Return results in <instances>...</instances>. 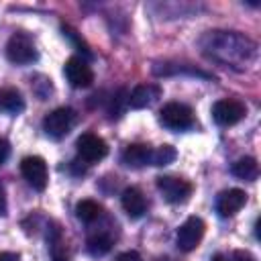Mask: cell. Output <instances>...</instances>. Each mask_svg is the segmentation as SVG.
Instances as JSON below:
<instances>
[{"mask_svg":"<svg viewBox=\"0 0 261 261\" xmlns=\"http://www.w3.org/2000/svg\"><path fill=\"white\" fill-rule=\"evenodd\" d=\"M204 53L228 65L247 67L257 57V45L234 31H210L202 39Z\"/></svg>","mask_w":261,"mask_h":261,"instance_id":"1","label":"cell"},{"mask_svg":"<svg viewBox=\"0 0 261 261\" xmlns=\"http://www.w3.org/2000/svg\"><path fill=\"white\" fill-rule=\"evenodd\" d=\"M37 55L39 53H37L35 41L27 33H14L6 43V57L16 65H29L37 61Z\"/></svg>","mask_w":261,"mask_h":261,"instance_id":"2","label":"cell"},{"mask_svg":"<svg viewBox=\"0 0 261 261\" xmlns=\"http://www.w3.org/2000/svg\"><path fill=\"white\" fill-rule=\"evenodd\" d=\"M159 120L163 126H167L171 130H184L194 124V112L188 104L167 102L159 112Z\"/></svg>","mask_w":261,"mask_h":261,"instance_id":"3","label":"cell"},{"mask_svg":"<svg viewBox=\"0 0 261 261\" xmlns=\"http://www.w3.org/2000/svg\"><path fill=\"white\" fill-rule=\"evenodd\" d=\"M73 122H75V112L71 108L61 106V108H55L53 112H49L43 118V130L51 139H61L71 130Z\"/></svg>","mask_w":261,"mask_h":261,"instance_id":"4","label":"cell"},{"mask_svg":"<svg viewBox=\"0 0 261 261\" xmlns=\"http://www.w3.org/2000/svg\"><path fill=\"white\" fill-rule=\"evenodd\" d=\"M20 173L22 177L27 179V184L37 190V192H43L47 188V181H49V171H47V163L43 157H37V155H29L20 161Z\"/></svg>","mask_w":261,"mask_h":261,"instance_id":"5","label":"cell"},{"mask_svg":"<svg viewBox=\"0 0 261 261\" xmlns=\"http://www.w3.org/2000/svg\"><path fill=\"white\" fill-rule=\"evenodd\" d=\"M204 230H206V224L202 218L198 216H190L179 228H177V237H175V243H177V249L184 251V253H190L194 251L202 237H204Z\"/></svg>","mask_w":261,"mask_h":261,"instance_id":"6","label":"cell"},{"mask_svg":"<svg viewBox=\"0 0 261 261\" xmlns=\"http://www.w3.org/2000/svg\"><path fill=\"white\" fill-rule=\"evenodd\" d=\"M245 114H247V106H245L241 100H234V98L218 100V102L212 106V118H214L216 124H220V126H232V124H237L239 120H243Z\"/></svg>","mask_w":261,"mask_h":261,"instance_id":"7","label":"cell"},{"mask_svg":"<svg viewBox=\"0 0 261 261\" xmlns=\"http://www.w3.org/2000/svg\"><path fill=\"white\" fill-rule=\"evenodd\" d=\"M157 188L163 194V198L171 204H179L186 202L192 194V184L184 177H175V175H161L157 177Z\"/></svg>","mask_w":261,"mask_h":261,"instance_id":"8","label":"cell"},{"mask_svg":"<svg viewBox=\"0 0 261 261\" xmlns=\"http://www.w3.org/2000/svg\"><path fill=\"white\" fill-rule=\"evenodd\" d=\"M75 147H77L80 157H82L86 163H96V161H100V159H104V157L108 155V145H106V141H104L102 137L94 135V133H84V135L77 139Z\"/></svg>","mask_w":261,"mask_h":261,"instance_id":"9","label":"cell"},{"mask_svg":"<svg viewBox=\"0 0 261 261\" xmlns=\"http://www.w3.org/2000/svg\"><path fill=\"white\" fill-rule=\"evenodd\" d=\"M63 73L73 88H88L94 82V71L84 57H69L63 65Z\"/></svg>","mask_w":261,"mask_h":261,"instance_id":"10","label":"cell"},{"mask_svg":"<svg viewBox=\"0 0 261 261\" xmlns=\"http://www.w3.org/2000/svg\"><path fill=\"white\" fill-rule=\"evenodd\" d=\"M245 202H247V194H245L243 190H239V188L224 190V192H220L218 198H216V212H218L222 218L232 216V214H237V212L245 206Z\"/></svg>","mask_w":261,"mask_h":261,"instance_id":"11","label":"cell"},{"mask_svg":"<svg viewBox=\"0 0 261 261\" xmlns=\"http://www.w3.org/2000/svg\"><path fill=\"white\" fill-rule=\"evenodd\" d=\"M120 204L130 218H141L147 212V198L139 188H126L120 196Z\"/></svg>","mask_w":261,"mask_h":261,"instance_id":"12","label":"cell"},{"mask_svg":"<svg viewBox=\"0 0 261 261\" xmlns=\"http://www.w3.org/2000/svg\"><path fill=\"white\" fill-rule=\"evenodd\" d=\"M159 94H161V90L157 86L141 84L128 94V104H130V108H147L159 98Z\"/></svg>","mask_w":261,"mask_h":261,"instance_id":"13","label":"cell"},{"mask_svg":"<svg viewBox=\"0 0 261 261\" xmlns=\"http://www.w3.org/2000/svg\"><path fill=\"white\" fill-rule=\"evenodd\" d=\"M149 161H151V147L149 145L135 143L122 151V163L128 167H143Z\"/></svg>","mask_w":261,"mask_h":261,"instance_id":"14","label":"cell"},{"mask_svg":"<svg viewBox=\"0 0 261 261\" xmlns=\"http://www.w3.org/2000/svg\"><path fill=\"white\" fill-rule=\"evenodd\" d=\"M24 110V98L14 88H2L0 90V112L18 114Z\"/></svg>","mask_w":261,"mask_h":261,"instance_id":"15","label":"cell"},{"mask_svg":"<svg viewBox=\"0 0 261 261\" xmlns=\"http://www.w3.org/2000/svg\"><path fill=\"white\" fill-rule=\"evenodd\" d=\"M232 173H234L239 179L253 181V179L259 175L257 159H255V157H241L239 161H234V163H232Z\"/></svg>","mask_w":261,"mask_h":261,"instance_id":"16","label":"cell"},{"mask_svg":"<svg viewBox=\"0 0 261 261\" xmlns=\"http://www.w3.org/2000/svg\"><path fill=\"white\" fill-rule=\"evenodd\" d=\"M75 216L82 222H88L90 224V222H94V220H98L102 216V206L98 202H94V200H82L75 206Z\"/></svg>","mask_w":261,"mask_h":261,"instance_id":"17","label":"cell"},{"mask_svg":"<svg viewBox=\"0 0 261 261\" xmlns=\"http://www.w3.org/2000/svg\"><path fill=\"white\" fill-rule=\"evenodd\" d=\"M86 249L90 255L94 257H100V255H106L110 249H112V239L108 234H94L86 241Z\"/></svg>","mask_w":261,"mask_h":261,"instance_id":"18","label":"cell"},{"mask_svg":"<svg viewBox=\"0 0 261 261\" xmlns=\"http://www.w3.org/2000/svg\"><path fill=\"white\" fill-rule=\"evenodd\" d=\"M61 33H63V37L84 55V57H92V51H90V47H88V43L77 35V31L75 29H71L69 24H61Z\"/></svg>","mask_w":261,"mask_h":261,"instance_id":"19","label":"cell"},{"mask_svg":"<svg viewBox=\"0 0 261 261\" xmlns=\"http://www.w3.org/2000/svg\"><path fill=\"white\" fill-rule=\"evenodd\" d=\"M175 149L171 145H161L157 149H151V165H167L175 159Z\"/></svg>","mask_w":261,"mask_h":261,"instance_id":"20","label":"cell"},{"mask_svg":"<svg viewBox=\"0 0 261 261\" xmlns=\"http://www.w3.org/2000/svg\"><path fill=\"white\" fill-rule=\"evenodd\" d=\"M228 261H257L249 251H232V255L228 257Z\"/></svg>","mask_w":261,"mask_h":261,"instance_id":"21","label":"cell"},{"mask_svg":"<svg viewBox=\"0 0 261 261\" xmlns=\"http://www.w3.org/2000/svg\"><path fill=\"white\" fill-rule=\"evenodd\" d=\"M114 261H143V259H141V255L137 251H126V253H120Z\"/></svg>","mask_w":261,"mask_h":261,"instance_id":"22","label":"cell"},{"mask_svg":"<svg viewBox=\"0 0 261 261\" xmlns=\"http://www.w3.org/2000/svg\"><path fill=\"white\" fill-rule=\"evenodd\" d=\"M8 155H10V145H8V141L0 139V165L8 159Z\"/></svg>","mask_w":261,"mask_h":261,"instance_id":"23","label":"cell"},{"mask_svg":"<svg viewBox=\"0 0 261 261\" xmlns=\"http://www.w3.org/2000/svg\"><path fill=\"white\" fill-rule=\"evenodd\" d=\"M0 261H20V255L12 253V251H4V253H0Z\"/></svg>","mask_w":261,"mask_h":261,"instance_id":"24","label":"cell"},{"mask_svg":"<svg viewBox=\"0 0 261 261\" xmlns=\"http://www.w3.org/2000/svg\"><path fill=\"white\" fill-rule=\"evenodd\" d=\"M0 214H2V216L6 214V194H4L2 184H0Z\"/></svg>","mask_w":261,"mask_h":261,"instance_id":"25","label":"cell"},{"mask_svg":"<svg viewBox=\"0 0 261 261\" xmlns=\"http://www.w3.org/2000/svg\"><path fill=\"white\" fill-rule=\"evenodd\" d=\"M212 261H228V257H224V255H220V253H218V255H214V259H212Z\"/></svg>","mask_w":261,"mask_h":261,"instance_id":"26","label":"cell"}]
</instances>
